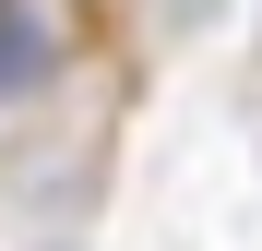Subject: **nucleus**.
Instances as JSON below:
<instances>
[{"instance_id": "f257e3e1", "label": "nucleus", "mask_w": 262, "mask_h": 251, "mask_svg": "<svg viewBox=\"0 0 262 251\" xmlns=\"http://www.w3.org/2000/svg\"><path fill=\"white\" fill-rule=\"evenodd\" d=\"M143 12H155V36H203L214 12H227V0H143Z\"/></svg>"}]
</instances>
